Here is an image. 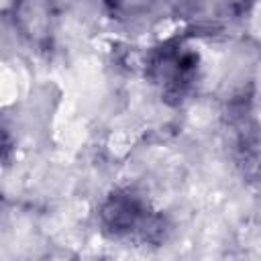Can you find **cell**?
Wrapping results in <instances>:
<instances>
[{
    "label": "cell",
    "instance_id": "cell-2",
    "mask_svg": "<svg viewBox=\"0 0 261 261\" xmlns=\"http://www.w3.org/2000/svg\"><path fill=\"white\" fill-rule=\"evenodd\" d=\"M200 55L179 39L155 47L145 61V75L161 90V96L179 104L196 86Z\"/></svg>",
    "mask_w": 261,
    "mask_h": 261
},
{
    "label": "cell",
    "instance_id": "cell-1",
    "mask_svg": "<svg viewBox=\"0 0 261 261\" xmlns=\"http://www.w3.org/2000/svg\"><path fill=\"white\" fill-rule=\"evenodd\" d=\"M98 222L108 237L139 245H161L171 230L167 216L130 188H118L102 200Z\"/></svg>",
    "mask_w": 261,
    "mask_h": 261
}]
</instances>
